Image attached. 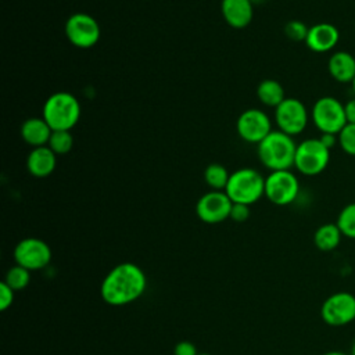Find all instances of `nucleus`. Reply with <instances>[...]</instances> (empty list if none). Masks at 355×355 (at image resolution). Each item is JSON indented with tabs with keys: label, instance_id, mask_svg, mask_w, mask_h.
Wrapping results in <instances>:
<instances>
[{
	"label": "nucleus",
	"instance_id": "9b49d317",
	"mask_svg": "<svg viewBox=\"0 0 355 355\" xmlns=\"http://www.w3.org/2000/svg\"><path fill=\"white\" fill-rule=\"evenodd\" d=\"M239 137L250 144H259L273 129L268 114L259 108L243 111L236 121Z\"/></svg>",
	"mask_w": 355,
	"mask_h": 355
},
{
	"label": "nucleus",
	"instance_id": "4468645a",
	"mask_svg": "<svg viewBox=\"0 0 355 355\" xmlns=\"http://www.w3.org/2000/svg\"><path fill=\"white\" fill-rule=\"evenodd\" d=\"M340 40L338 28L329 22H319L308 29L305 39L306 47L313 53H327L336 49Z\"/></svg>",
	"mask_w": 355,
	"mask_h": 355
},
{
	"label": "nucleus",
	"instance_id": "412c9836",
	"mask_svg": "<svg viewBox=\"0 0 355 355\" xmlns=\"http://www.w3.org/2000/svg\"><path fill=\"white\" fill-rule=\"evenodd\" d=\"M229 178V171L220 164H209L204 171V180L211 190L225 191Z\"/></svg>",
	"mask_w": 355,
	"mask_h": 355
},
{
	"label": "nucleus",
	"instance_id": "0eeeda50",
	"mask_svg": "<svg viewBox=\"0 0 355 355\" xmlns=\"http://www.w3.org/2000/svg\"><path fill=\"white\" fill-rule=\"evenodd\" d=\"M64 31L69 43L78 49H90L96 46L101 36L100 24L94 17L86 12H75L69 15Z\"/></svg>",
	"mask_w": 355,
	"mask_h": 355
},
{
	"label": "nucleus",
	"instance_id": "f03ea898",
	"mask_svg": "<svg viewBox=\"0 0 355 355\" xmlns=\"http://www.w3.org/2000/svg\"><path fill=\"white\" fill-rule=\"evenodd\" d=\"M297 143L293 136L282 132L272 130L259 144H257V155L261 164L273 171H286L294 166Z\"/></svg>",
	"mask_w": 355,
	"mask_h": 355
},
{
	"label": "nucleus",
	"instance_id": "6e6552de",
	"mask_svg": "<svg viewBox=\"0 0 355 355\" xmlns=\"http://www.w3.org/2000/svg\"><path fill=\"white\" fill-rule=\"evenodd\" d=\"M300 194V182L294 172L273 171L265 178V197L275 205H288Z\"/></svg>",
	"mask_w": 355,
	"mask_h": 355
},
{
	"label": "nucleus",
	"instance_id": "c9c22d12",
	"mask_svg": "<svg viewBox=\"0 0 355 355\" xmlns=\"http://www.w3.org/2000/svg\"><path fill=\"white\" fill-rule=\"evenodd\" d=\"M198 355H211V354H198Z\"/></svg>",
	"mask_w": 355,
	"mask_h": 355
},
{
	"label": "nucleus",
	"instance_id": "7ed1b4c3",
	"mask_svg": "<svg viewBox=\"0 0 355 355\" xmlns=\"http://www.w3.org/2000/svg\"><path fill=\"white\" fill-rule=\"evenodd\" d=\"M42 116L51 130H71L80 118V103L69 92H55L46 98Z\"/></svg>",
	"mask_w": 355,
	"mask_h": 355
},
{
	"label": "nucleus",
	"instance_id": "bb28decb",
	"mask_svg": "<svg viewBox=\"0 0 355 355\" xmlns=\"http://www.w3.org/2000/svg\"><path fill=\"white\" fill-rule=\"evenodd\" d=\"M14 295H15V291L8 284L1 282L0 283V311H7L12 305Z\"/></svg>",
	"mask_w": 355,
	"mask_h": 355
},
{
	"label": "nucleus",
	"instance_id": "1a4fd4ad",
	"mask_svg": "<svg viewBox=\"0 0 355 355\" xmlns=\"http://www.w3.org/2000/svg\"><path fill=\"white\" fill-rule=\"evenodd\" d=\"M309 118L311 114L308 112L305 104L294 97H286L275 108V122L277 129L293 137L305 130Z\"/></svg>",
	"mask_w": 355,
	"mask_h": 355
},
{
	"label": "nucleus",
	"instance_id": "b1692460",
	"mask_svg": "<svg viewBox=\"0 0 355 355\" xmlns=\"http://www.w3.org/2000/svg\"><path fill=\"white\" fill-rule=\"evenodd\" d=\"M336 223L344 237L355 239V202L347 204L340 211Z\"/></svg>",
	"mask_w": 355,
	"mask_h": 355
},
{
	"label": "nucleus",
	"instance_id": "473e14b6",
	"mask_svg": "<svg viewBox=\"0 0 355 355\" xmlns=\"http://www.w3.org/2000/svg\"><path fill=\"white\" fill-rule=\"evenodd\" d=\"M351 355H355V340H354L352 347H351Z\"/></svg>",
	"mask_w": 355,
	"mask_h": 355
},
{
	"label": "nucleus",
	"instance_id": "6ab92c4d",
	"mask_svg": "<svg viewBox=\"0 0 355 355\" xmlns=\"http://www.w3.org/2000/svg\"><path fill=\"white\" fill-rule=\"evenodd\" d=\"M257 97L263 105L276 108L286 98V92L279 80L263 79L257 86Z\"/></svg>",
	"mask_w": 355,
	"mask_h": 355
},
{
	"label": "nucleus",
	"instance_id": "7c9ffc66",
	"mask_svg": "<svg viewBox=\"0 0 355 355\" xmlns=\"http://www.w3.org/2000/svg\"><path fill=\"white\" fill-rule=\"evenodd\" d=\"M344 108H345L347 122L355 125V97H352L351 100H348V101L344 104Z\"/></svg>",
	"mask_w": 355,
	"mask_h": 355
},
{
	"label": "nucleus",
	"instance_id": "393cba45",
	"mask_svg": "<svg viewBox=\"0 0 355 355\" xmlns=\"http://www.w3.org/2000/svg\"><path fill=\"white\" fill-rule=\"evenodd\" d=\"M337 136H338L340 148L347 155L355 157V125L347 123Z\"/></svg>",
	"mask_w": 355,
	"mask_h": 355
},
{
	"label": "nucleus",
	"instance_id": "9d476101",
	"mask_svg": "<svg viewBox=\"0 0 355 355\" xmlns=\"http://www.w3.org/2000/svg\"><path fill=\"white\" fill-rule=\"evenodd\" d=\"M322 320L333 327H341L355 320V295L337 291L329 295L320 306Z\"/></svg>",
	"mask_w": 355,
	"mask_h": 355
},
{
	"label": "nucleus",
	"instance_id": "c85d7f7f",
	"mask_svg": "<svg viewBox=\"0 0 355 355\" xmlns=\"http://www.w3.org/2000/svg\"><path fill=\"white\" fill-rule=\"evenodd\" d=\"M173 355H198V352L193 343L179 341L173 348Z\"/></svg>",
	"mask_w": 355,
	"mask_h": 355
},
{
	"label": "nucleus",
	"instance_id": "39448f33",
	"mask_svg": "<svg viewBox=\"0 0 355 355\" xmlns=\"http://www.w3.org/2000/svg\"><path fill=\"white\" fill-rule=\"evenodd\" d=\"M311 119L320 133L338 135L348 123L344 104L333 96H323L313 103Z\"/></svg>",
	"mask_w": 355,
	"mask_h": 355
},
{
	"label": "nucleus",
	"instance_id": "2eb2a0df",
	"mask_svg": "<svg viewBox=\"0 0 355 355\" xmlns=\"http://www.w3.org/2000/svg\"><path fill=\"white\" fill-rule=\"evenodd\" d=\"M220 12L230 28L244 29L252 21L254 3L251 0H222Z\"/></svg>",
	"mask_w": 355,
	"mask_h": 355
},
{
	"label": "nucleus",
	"instance_id": "a878e982",
	"mask_svg": "<svg viewBox=\"0 0 355 355\" xmlns=\"http://www.w3.org/2000/svg\"><path fill=\"white\" fill-rule=\"evenodd\" d=\"M309 26H306L302 21L293 19L284 25V35L293 42H305Z\"/></svg>",
	"mask_w": 355,
	"mask_h": 355
},
{
	"label": "nucleus",
	"instance_id": "dca6fc26",
	"mask_svg": "<svg viewBox=\"0 0 355 355\" xmlns=\"http://www.w3.org/2000/svg\"><path fill=\"white\" fill-rule=\"evenodd\" d=\"M57 166V154L49 146L35 147L26 157V169L35 178L50 176Z\"/></svg>",
	"mask_w": 355,
	"mask_h": 355
},
{
	"label": "nucleus",
	"instance_id": "72a5a7b5",
	"mask_svg": "<svg viewBox=\"0 0 355 355\" xmlns=\"http://www.w3.org/2000/svg\"><path fill=\"white\" fill-rule=\"evenodd\" d=\"M351 86H352V92H354V94H355V79L352 80V83H351Z\"/></svg>",
	"mask_w": 355,
	"mask_h": 355
},
{
	"label": "nucleus",
	"instance_id": "aec40b11",
	"mask_svg": "<svg viewBox=\"0 0 355 355\" xmlns=\"http://www.w3.org/2000/svg\"><path fill=\"white\" fill-rule=\"evenodd\" d=\"M341 237L343 233L338 229L337 223H323L316 229L313 234V243L318 250L329 252L338 247Z\"/></svg>",
	"mask_w": 355,
	"mask_h": 355
},
{
	"label": "nucleus",
	"instance_id": "a211bd4d",
	"mask_svg": "<svg viewBox=\"0 0 355 355\" xmlns=\"http://www.w3.org/2000/svg\"><path fill=\"white\" fill-rule=\"evenodd\" d=\"M330 76L338 83H352L355 79V57L344 50L334 51L327 61Z\"/></svg>",
	"mask_w": 355,
	"mask_h": 355
},
{
	"label": "nucleus",
	"instance_id": "5701e85b",
	"mask_svg": "<svg viewBox=\"0 0 355 355\" xmlns=\"http://www.w3.org/2000/svg\"><path fill=\"white\" fill-rule=\"evenodd\" d=\"M3 282L6 284H8L14 291H21V290L26 288V286L31 282V270L15 263V266H11L6 272Z\"/></svg>",
	"mask_w": 355,
	"mask_h": 355
},
{
	"label": "nucleus",
	"instance_id": "f3484780",
	"mask_svg": "<svg viewBox=\"0 0 355 355\" xmlns=\"http://www.w3.org/2000/svg\"><path fill=\"white\" fill-rule=\"evenodd\" d=\"M51 128L44 121L43 116H32L22 122L19 128V133L22 140L29 144L32 148L47 146L50 136H51Z\"/></svg>",
	"mask_w": 355,
	"mask_h": 355
},
{
	"label": "nucleus",
	"instance_id": "4be33fe9",
	"mask_svg": "<svg viewBox=\"0 0 355 355\" xmlns=\"http://www.w3.org/2000/svg\"><path fill=\"white\" fill-rule=\"evenodd\" d=\"M47 146L57 155L68 154L73 147V137L71 130H53Z\"/></svg>",
	"mask_w": 355,
	"mask_h": 355
},
{
	"label": "nucleus",
	"instance_id": "ddd939ff",
	"mask_svg": "<svg viewBox=\"0 0 355 355\" xmlns=\"http://www.w3.org/2000/svg\"><path fill=\"white\" fill-rule=\"evenodd\" d=\"M232 205L233 202L225 191L209 190L198 198L196 204V214L204 223L215 225L230 216Z\"/></svg>",
	"mask_w": 355,
	"mask_h": 355
},
{
	"label": "nucleus",
	"instance_id": "423d86ee",
	"mask_svg": "<svg viewBox=\"0 0 355 355\" xmlns=\"http://www.w3.org/2000/svg\"><path fill=\"white\" fill-rule=\"evenodd\" d=\"M330 150L318 137L305 139L297 144L294 168L304 176L320 175L329 165Z\"/></svg>",
	"mask_w": 355,
	"mask_h": 355
},
{
	"label": "nucleus",
	"instance_id": "f257e3e1",
	"mask_svg": "<svg viewBox=\"0 0 355 355\" xmlns=\"http://www.w3.org/2000/svg\"><path fill=\"white\" fill-rule=\"evenodd\" d=\"M146 287L144 270L133 262H122L105 275L100 286V294L108 305L122 306L140 298Z\"/></svg>",
	"mask_w": 355,
	"mask_h": 355
},
{
	"label": "nucleus",
	"instance_id": "c756f323",
	"mask_svg": "<svg viewBox=\"0 0 355 355\" xmlns=\"http://www.w3.org/2000/svg\"><path fill=\"white\" fill-rule=\"evenodd\" d=\"M320 141L329 148L331 150L333 147H336L338 144V136L333 135V133H320Z\"/></svg>",
	"mask_w": 355,
	"mask_h": 355
},
{
	"label": "nucleus",
	"instance_id": "20e7f679",
	"mask_svg": "<svg viewBox=\"0 0 355 355\" xmlns=\"http://www.w3.org/2000/svg\"><path fill=\"white\" fill-rule=\"evenodd\" d=\"M225 193L232 202L251 205L265 196V178L254 168H240L230 173Z\"/></svg>",
	"mask_w": 355,
	"mask_h": 355
},
{
	"label": "nucleus",
	"instance_id": "cd10ccee",
	"mask_svg": "<svg viewBox=\"0 0 355 355\" xmlns=\"http://www.w3.org/2000/svg\"><path fill=\"white\" fill-rule=\"evenodd\" d=\"M229 218L233 219L234 222H239V223L240 222H245L250 218V205L233 202Z\"/></svg>",
	"mask_w": 355,
	"mask_h": 355
},
{
	"label": "nucleus",
	"instance_id": "f704fd0d",
	"mask_svg": "<svg viewBox=\"0 0 355 355\" xmlns=\"http://www.w3.org/2000/svg\"><path fill=\"white\" fill-rule=\"evenodd\" d=\"M254 4H257V3H261V1H263V0H251Z\"/></svg>",
	"mask_w": 355,
	"mask_h": 355
},
{
	"label": "nucleus",
	"instance_id": "f8f14e48",
	"mask_svg": "<svg viewBox=\"0 0 355 355\" xmlns=\"http://www.w3.org/2000/svg\"><path fill=\"white\" fill-rule=\"evenodd\" d=\"M14 261L28 270H40L51 261V248L36 237H26L17 243L14 248Z\"/></svg>",
	"mask_w": 355,
	"mask_h": 355
},
{
	"label": "nucleus",
	"instance_id": "2f4dec72",
	"mask_svg": "<svg viewBox=\"0 0 355 355\" xmlns=\"http://www.w3.org/2000/svg\"><path fill=\"white\" fill-rule=\"evenodd\" d=\"M322 355H351V354H347V352H343V351H327Z\"/></svg>",
	"mask_w": 355,
	"mask_h": 355
}]
</instances>
